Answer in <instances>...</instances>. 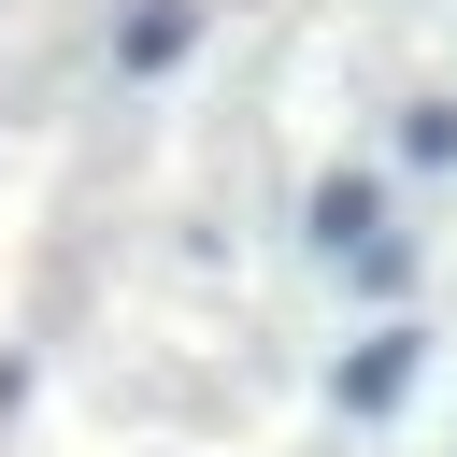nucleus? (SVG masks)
<instances>
[{
	"label": "nucleus",
	"instance_id": "f257e3e1",
	"mask_svg": "<svg viewBox=\"0 0 457 457\" xmlns=\"http://www.w3.org/2000/svg\"><path fill=\"white\" fill-rule=\"evenodd\" d=\"M414 371H428V343H414V328H371V343L343 357V414H400Z\"/></svg>",
	"mask_w": 457,
	"mask_h": 457
},
{
	"label": "nucleus",
	"instance_id": "7ed1b4c3",
	"mask_svg": "<svg viewBox=\"0 0 457 457\" xmlns=\"http://www.w3.org/2000/svg\"><path fill=\"white\" fill-rule=\"evenodd\" d=\"M186 43H200V14H186V0H143V14L114 29V57H129V71H171Z\"/></svg>",
	"mask_w": 457,
	"mask_h": 457
},
{
	"label": "nucleus",
	"instance_id": "f03ea898",
	"mask_svg": "<svg viewBox=\"0 0 457 457\" xmlns=\"http://www.w3.org/2000/svg\"><path fill=\"white\" fill-rule=\"evenodd\" d=\"M371 214H386V186H371V171H328V186H314V243H328V257H357V243H371Z\"/></svg>",
	"mask_w": 457,
	"mask_h": 457
}]
</instances>
